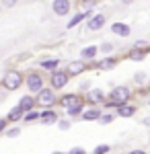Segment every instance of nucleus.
<instances>
[{
  "label": "nucleus",
  "instance_id": "423d86ee",
  "mask_svg": "<svg viewBox=\"0 0 150 154\" xmlns=\"http://www.w3.org/2000/svg\"><path fill=\"white\" fill-rule=\"evenodd\" d=\"M52 11L58 17H68L70 11H72V2L70 0H54L52 2Z\"/></svg>",
  "mask_w": 150,
  "mask_h": 154
},
{
  "label": "nucleus",
  "instance_id": "f03ea898",
  "mask_svg": "<svg viewBox=\"0 0 150 154\" xmlns=\"http://www.w3.org/2000/svg\"><path fill=\"white\" fill-rule=\"evenodd\" d=\"M23 82H25V76L19 70H6L4 78H2V86L6 91H17V88L23 86Z\"/></svg>",
  "mask_w": 150,
  "mask_h": 154
},
{
  "label": "nucleus",
  "instance_id": "dca6fc26",
  "mask_svg": "<svg viewBox=\"0 0 150 154\" xmlns=\"http://www.w3.org/2000/svg\"><path fill=\"white\" fill-rule=\"evenodd\" d=\"M82 111H84V103H74V105L66 107V113H68L70 117H78V115H82Z\"/></svg>",
  "mask_w": 150,
  "mask_h": 154
},
{
  "label": "nucleus",
  "instance_id": "9b49d317",
  "mask_svg": "<svg viewBox=\"0 0 150 154\" xmlns=\"http://www.w3.org/2000/svg\"><path fill=\"white\" fill-rule=\"evenodd\" d=\"M101 115H103L101 109L95 105V107H91V109H84L80 117H82V121H97V119H101Z\"/></svg>",
  "mask_w": 150,
  "mask_h": 154
},
{
  "label": "nucleus",
  "instance_id": "f704fd0d",
  "mask_svg": "<svg viewBox=\"0 0 150 154\" xmlns=\"http://www.w3.org/2000/svg\"><path fill=\"white\" fill-rule=\"evenodd\" d=\"M142 123H144V125H148V128H150V117H144V119H142Z\"/></svg>",
  "mask_w": 150,
  "mask_h": 154
},
{
  "label": "nucleus",
  "instance_id": "6ab92c4d",
  "mask_svg": "<svg viewBox=\"0 0 150 154\" xmlns=\"http://www.w3.org/2000/svg\"><path fill=\"white\" fill-rule=\"evenodd\" d=\"M115 58H103V60H99L97 62V68L99 70H111V68H115Z\"/></svg>",
  "mask_w": 150,
  "mask_h": 154
},
{
  "label": "nucleus",
  "instance_id": "bb28decb",
  "mask_svg": "<svg viewBox=\"0 0 150 154\" xmlns=\"http://www.w3.org/2000/svg\"><path fill=\"white\" fill-rule=\"evenodd\" d=\"M4 134H6L8 138H17V136L21 134V128H8V130L4 131Z\"/></svg>",
  "mask_w": 150,
  "mask_h": 154
},
{
  "label": "nucleus",
  "instance_id": "c85d7f7f",
  "mask_svg": "<svg viewBox=\"0 0 150 154\" xmlns=\"http://www.w3.org/2000/svg\"><path fill=\"white\" fill-rule=\"evenodd\" d=\"M68 154H86V150H84L82 146H74V148H72Z\"/></svg>",
  "mask_w": 150,
  "mask_h": 154
},
{
  "label": "nucleus",
  "instance_id": "1a4fd4ad",
  "mask_svg": "<svg viewBox=\"0 0 150 154\" xmlns=\"http://www.w3.org/2000/svg\"><path fill=\"white\" fill-rule=\"evenodd\" d=\"M66 70H68L70 76H78V74H82V72L86 70L84 60H74V62H70L68 66H66Z\"/></svg>",
  "mask_w": 150,
  "mask_h": 154
},
{
  "label": "nucleus",
  "instance_id": "473e14b6",
  "mask_svg": "<svg viewBox=\"0 0 150 154\" xmlns=\"http://www.w3.org/2000/svg\"><path fill=\"white\" fill-rule=\"evenodd\" d=\"M146 45H148V43H146V41H136V43H134V48H146Z\"/></svg>",
  "mask_w": 150,
  "mask_h": 154
},
{
  "label": "nucleus",
  "instance_id": "0eeeda50",
  "mask_svg": "<svg viewBox=\"0 0 150 154\" xmlns=\"http://www.w3.org/2000/svg\"><path fill=\"white\" fill-rule=\"evenodd\" d=\"M105 27V14H92V17H89V23H86V29L89 31H101Z\"/></svg>",
  "mask_w": 150,
  "mask_h": 154
},
{
  "label": "nucleus",
  "instance_id": "e433bc0d",
  "mask_svg": "<svg viewBox=\"0 0 150 154\" xmlns=\"http://www.w3.org/2000/svg\"><path fill=\"white\" fill-rule=\"evenodd\" d=\"M0 11H2V2H0Z\"/></svg>",
  "mask_w": 150,
  "mask_h": 154
},
{
  "label": "nucleus",
  "instance_id": "2eb2a0df",
  "mask_svg": "<svg viewBox=\"0 0 150 154\" xmlns=\"http://www.w3.org/2000/svg\"><path fill=\"white\" fill-rule=\"evenodd\" d=\"M74 103H80V97L76 95V93H68V95H62V97H60V105L70 107V105H74Z\"/></svg>",
  "mask_w": 150,
  "mask_h": 154
},
{
  "label": "nucleus",
  "instance_id": "b1692460",
  "mask_svg": "<svg viewBox=\"0 0 150 154\" xmlns=\"http://www.w3.org/2000/svg\"><path fill=\"white\" fill-rule=\"evenodd\" d=\"M58 128L62 131H66V130H70V128H72V121H70V119H60V121H58Z\"/></svg>",
  "mask_w": 150,
  "mask_h": 154
},
{
  "label": "nucleus",
  "instance_id": "c756f323",
  "mask_svg": "<svg viewBox=\"0 0 150 154\" xmlns=\"http://www.w3.org/2000/svg\"><path fill=\"white\" fill-rule=\"evenodd\" d=\"M111 49H113V45H111V43H103V45L99 48V51H103V54H109Z\"/></svg>",
  "mask_w": 150,
  "mask_h": 154
},
{
  "label": "nucleus",
  "instance_id": "a878e982",
  "mask_svg": "<svg viewBox=\"0 0 150 154\" xmlns=\"http://www.w3.org/2000/svg\"><path fill=\"white\" fill-rule=\"evenodd\" d=\"M134 80L138 84H144L146 82V72H136V74H134Z\"/></svg>",
  "mask_w": 150,
  "mask_h": 154
},
{
  "label": "nucleus",
  "instance_id": "4be33fe9",
  "mask_svg": "<svg viewBox=\"0 0 150 154\" xmlns=\"http://www.w3.org/2000/svg\"><path fill=\"white\" fill-rule=\"evenodd\" d=\"M39 115H41V113H37V111H27V113H25V117H23V121H27V123H31V121H37V119H39Z\"/></svg>",
  "mask_w": 150,
  "mask_h": 154
},
{
  "label": "nucleus",
  "instance_id": "4468645a",
  "mask_svg": "<svg viewBox=\"0 0 150 154\" xmlns=\"http://www.w3.org/2000/svg\"><path fill=\"white\" fill-rule=\"evenodd\" d=\"M136 113V105H130V103H123V105L117 107V115L119 117H132Z\"/></svg>",
  "mask_w": 150,
  "mask_h": 154
},
{
  "label": "nucleus",
  "instance_id": "9d476101",
  "mask_svg": "<svg viewBox=\"0 0 150 154\" xmlns=\"http://www.w3.org/2000/svg\"><path fill=\"white\" fill-rule=\"evenodd\" d=\"M86 101L92 103V105H99V103H105V93L101 88H91L86 93Z\"/></svg>",
  "mask_w": 150,
  "mask_h": 154
},
{
  "label": "nucleus",
  "instance_id": "a211bd4d",
  "mask_svg": "<svg viewBox=\"0 0 150 154\" xmlns=\"http://www.w3.org/2000/svg\"><path fill=\"white\" fill-rule=\"evenodd\" d=\"M23 117H25V111L19 105L12 107L11 111H8V115H6V119H8V121H19V119H23Z\"/></svg>",
  "mask_w": 150,
  "mask_h": 154
},
{
  "label": "nucleus",
  "instance_id": "39448f33",
  "mask_svg": "<svg viewBox=\"0 0 150 154\" xmlns=\"http://www.w3.org/2000/svg\"><path fill=\"white\" fill-rule=\"evenodd\" d=\"M35 99H37V105H43V107H52L56 105V91L54 88H43V91H39L37 95H35Z\"/></svg>",
  "mask_w": 150,
  "mask_h": 154
},
{
  "label": "nucleus",
  "instance_id": "c9c22d12",
  "mask_svg": "<svg viewBox=\"0 0 150 154\" xmlns=\"http://www.w3.org/2000/svg\"><path fill=\"white\" fill-rule=\"evenodd\" d=\"M54 154H64V152H54Z\"/></svg>",
  "mask_w": 150,
  "mask_h": 154
},
{
  "label": "nucleus",
  "instance_id": "412c9836",
  "mask_svg": "<svg viewBox=\"0 0 150 154\" xmlns=\"http://www.w3.org/2000/svg\"><path fill=\"white\" fill-rule=\"evenodd\" d=\"M60 66V60H41V68H43V70H56V68H58Z\"/></svg>",
  "mask_w": 150,
  "mask_h": 154
},
{
  "label": "nucleus",
  "instance_id": "393cba45",
  "mask_svg": "<svg viewBox=\"0 0 150 154\" xmlns=\"http://www.w3.org/2000/svg\"><path fill=\"white\" fill-rule=\"evenodd\" d=\"M107 152H109V146H107V144L95 146V150H92V154H107Z\"/></svg>",
  "mask_w": 150,
  "mask_h": 154
},
{
  "label": "nucleus",
  "instance_id": "aec40b11",
  "mask_svg": "<svg viewBox=\"0 0 150 154\" xmlns=\"http://www.w3.org/2000/svg\"><path fill=\"white\" fill-rule=\"evenodd\" d=\"M144 58H146V51H142V49H138V48H134L130 51V60H132V62H142Z\"/></svg>",
  "mask_w": 150,
  "mask_h": 154
},
{
  "label": "nucleus",
  "instance_id": "72a5a7b5",
  "mask_svg": "<svg viewBox=\"0 0 150 154\" xmlns=\"http://www.w3.org/2000/svg\"><path fill=\"white\" fill-rule=\"evenodd\" d=\"M127 154H148V152H144V150H132V152H127Z\"/></svg>",
  "mask_w": 150,
  "mask_h": 154
},
{
  "label": "nucleus",
  "instance_id": "7ed1b4c3",
  "mask_svg": "<svg viewBox=\"0 0 150 154\" xmlns=\"http://www.w3.org/2000/svg\"><path fill=\"white\" fill-rule=\"evenodd\" d=\"M68 80H70V74H68V70H52L49 72V84H52V88L54 91H60V88H64L66 84H68Z\"/></svg>",
  "mask_w": 150,
  "mask_h": 154
},
{
  "label": "nucleus",
  "instance_id": "cd10ccee",
  "mask_svg": "<svg viewBox=\"0 0 150 154\" xmlns=\"http://www.w3.org/2000/svg\"><path fill=\"white\" fill-rule=\"evenodd\" d=\"M78 91H80V93H89V91H91V82H89V80L80 82L78 84Z\"/></svg>",
  "mask_w": 150,
  "mask_h": 154
},
{
  "label": "nucleus",
  "instance_id": "5701e85b",
  "mask_svg": "<svg viewBox=\"0 0 150 154\" xmlns=\"http://www.w3.org/2000/svg\"><path fill=\"white\" fill-rule=\"evenodd\" d=\"M113 119H115V117H113V113H103V115H101V119H99V123H103V125H109Z\"/></svg>",
  "mask_w": 150,
  "mask_h": 154
},
{
  "label": "nucleus",
  "instance_id": "4c0bfd02",
  "mask_svg": "<svg viewBox=\"0 0 150 154\" xmlns=\"http://www.w3.org/2000/svg\"><path fill=\"white\" fill-rule=\"evenodd\" d=\"M148 105H150V99H148Z\"/></svg>",
  "mask_w": 150,
  "mask_h": 154
},
{
  "label": "nucleus",
  "instance_id": "7c9ffc66",
  "mask_svg": "<svg viewBox=\"0 0 150 154\" xmlns=\"http://www.w3.org/2000/svg\"><path fill=\"white\" fill-rule=\"evenodd\" d=\"M6 123H8V119H6V117H0V134H2V131H6Z\"/></svg>",
  "mask_w": 150,
  "mask_h": 154
},
{
  "label": "nucleus",
  "instance_id": "2f4dec72",
  "mask_svg": "<svg viewBox=\"0 0 150 154\" xmlns=\"http://www.w3.org/2000/svg\"><path fill=\"white\" fill-rule=\"evenodd\" d=\"M2 4H4V6H14L17 0H2Z\"/></svg>",
  "mask_w": 150,
  "mask_h": 154
},
{
  "label": "nucleus",
  "instance_id": "f3484780",
  "mask_svg": "<svg viewBox=\"0 0 150 154\" xmlns=\"http://www.w3.org/2000/svg\"><path fill=\"white\" fill-rule=\"evenodd\" d=\"M97 54H99V48L97 45H89V48L80 49V60H92Z\"/></svg>",
  "mask_w": 150,
  "mask_h": 154
},
{
  "label": "nucleus",
  "instance_id": "f8f14e48",
  "mask_svg": "<svg viewBox=\"0 0 150 154\" xmlns=\"http://www.w3.org/2000/svg\"><path fill=\"white\" fill-rule=\"evenodd\" d=\"M111 33L117 35V37H130L132 29H130V25H126V23H113L111 25Z\"/></svg>",
  "mask_w": 150,
  "mask_h": 154
},
{
  "label": "nucleus",
  "instance_id": "6e6552de",
  "mask_svg": "<svg viewBox=\"0 0 150 154\" xmlns=\"http://www.w3.org/2000/svg\"><path fill=\"white\" fill-rule=\"evenodd\" d=\"M35 105H37V99H35V95H31V93L25 95V97H21V101H19V107L23 109L25 113H27V111H33Z\"/></svg>",
  "mask_w": 150,
  "mask_h": 154
},
{
  "label": "nucleus",
  "instance_id": "20e7f679",
  "mask_svg": "<svg viewBox=\"0 0 150 154\" xmlns=\"http://www.w3.org/2000/svg\"><path fill=\"white\" fill-rule=\"evenodd\" d=\"M25 84H27V88H29L31 95H37L39 91L45 88V86H43V76H41L39 72H29L27 78H25Z\"/></svg>",
  "mask_w": 150,
  "mask_h": 154
},
{
  "label": "nucleus",
  "instance_id": "f257e3e1",
  "mask_svg": "<svg viewBox=\"0 0 150 154\" xmlns=\"http://www.w3.org/2000/svg\"><path fill=\"white\" fill-rule=\"evenodd\" d=\"M130 97H132V88L130 86H113L111 93H109V101L105 105L107 107H119V105H123V103H127Z\"/></svg>",
  "mask_w": 150,
  "mask_h": 154
},
{
  "label": "nucleus",
  "instance_id": "ddd939ff",
  "mask_svg": "<svg viewBox=\"0 0 150 154\" xmlns=\"http://www.w3.org/2000/svg\"><path fill=\"white\" fill-rule=\"evenodd\" d=\"M39 121L41 123H45V125H54V123H58V115H56V111H43L41 115H39Z\"/></svg>",
  "mask_w": 150,
  "mask_h": 154
}]
</instances>
